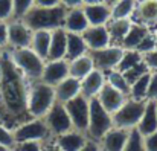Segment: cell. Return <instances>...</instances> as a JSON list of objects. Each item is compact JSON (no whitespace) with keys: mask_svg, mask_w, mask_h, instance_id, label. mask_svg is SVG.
Masks as SVG:
<instances>
[{"mask_svg":"<svg viewBox=\"0 0 157 151\" xmlns=\"http://www.w3.org/2000/svg\"><path fill=\"white\" fill-rule=\"evenodd\" d=\"M147 101L157 102V70L151 72L150 84H148V93H147Z\"/></svg>","mask_w":157,"mask_h":151,"instance_id":"cell-39","label":"cell"},{"mask_svg":"<svg viewBox=\"0 0 157 151\" xmlns=\"http://www.w3.org/2000/svg\"><path fill=\"white\" fill-rule=\"evenodd\" d=\"M63 28L67 32H73V34H82L89 28V21H87V17L84 14L82 6L81 8L67 9Z\"/></svg>","mask_w":157,"mask_h":151,"instance_id":"cell-20","label":"cell"},{"mask_svg":"<svg viewBox=\"0 0 157 151\" xmlns=\"http://www.w3.org/2000/svg\"><path fill=\"white\" fill-rule=\"evenodd\" d=\"M43 119H44L52 137H56L66 131L75 130L70 122V118L67 114V110H66L64 104H61V102H55Z\"/></svg>","mask_w":157,"mask_h":151,"instance_id":"cell-9","label":"cell"},{"mask_svg":"<svg viewBox=\"0 0 157 151\" xmlns=\"http://www.w3.org/2000/svg\"><path fill=\"white\" fill-rule=\"evenodd\" d=\"M55 99V89L43 81L29 83L28 90V111L31 118H44L51 110Z\"/></svg>","mask_w":157,"mask_h":151,"instance_id":"cell-3","label":"cell"},{"mask_svg":"<svg viewBox=\"0 0 157 151\" xmlns=\"http://www.w3.org/2000/svg\"><path fill=\"white\" fill-rule=\"evenodd\" d=\"M98 3H104V0H82V6H89V5H98Z\"/></svg>","mask_w":157,"mask_h":151,"instance_id":"cell-46","label":"cell"},{"mask_svg":"<svg viewBox=\"0 0 157 151\" xmlns=\"http://www.w3.org/2000/svg\"><path fill=\"white\" fill-rule=\"evenodd\" d=\"M105 83L108 86H111L113 89L119 90L121 93H124L125 96L130 95V83L128 79L125 78V75L119 70H108L105 72Z\"/></svg>","mask_w":157,"mask_h":151,"instance_id":"cell-30","label":"cell"},{"mask_svg":"<svg viewBox=\"0 0 157 151\" xmlns=\"http://www.w3.org/2000/svg\"><path fill=\"white\" fill-rule=\"evenodd\" d=\"M12 15H14L12 0H0V20L9 21L12 20Z\"/></svg>","mask_w":157,"mask_h":151,"instance_id":"cell-37","label":"cell"},{"mask_svg":"<svg viewBox=\"0 0 157 151\" xmlns=\"http://www.w3.org/2000/svg\"><path fill=\"white\" fill-rule=\"evenodd\" d=\"M117 2H119V0H104V3L107 5V6H110V8H111L113 5H116Z\"/></svg>","mask_w":157,"mask_h":151,"instance_id":"cell-48","label":"cell"},{"mask_svg":"<svg viewBox=\"0 0 157 151\" xmlns=\"http://www.w3.org/2000/svg\"><path fill=\"white\" fill-rule=\"evenodd\" d=\"M131 25H133V20H130V18H111L107 23V31L110 34L111 45L121 46L125 35L128 34Z\"/></svg>","mask_w":157,"mask_h":151,"instance_id":"cell-22","label":"cell"},{"mask_svg":"<svg viewBox=\"0 0 157 151\" xmlns=\"http://www.w3.org/2000/svg\"><path fill=\"white\" fill-rule=\"evenodd\" d=\"M113 128V118L111 114L99 104L96 98L90 99V113H89V125L86 136L92 141L99 142L108 130Z\"/></svg>","mask_w":157,"mask_h":151,"instance_id":"cell-5","label":"cell"},{"mask_svg":"<svg viewBox=\"0 0 157 151\" xmlns=\"http://www.w3.org/2000/svg\"><path fill=\"white\" fill-rule=\"evenodd\" d=\"M61 5H63L66 9L81 8V6H82V0H61Z\"/></svg>","mask_w":157,"mask_h":151,"instance_id":"cell-45","label":"cell"},{"mask_svg":"<svg viewBox=\"0 0 157 151\" xmlns=\"http://www.w3.org/2000/svg\"><path fill=\"white\" fill-rule=\"evenodd\" d=\"M0 145L2 147H6V148H14L15 145V141H14V134H12V130L8 128L6 125L0 124Z\"/></svg>","mask_w":157,"mask_h":151,"instance_id":"cell-36","label":"cell"},{"mask_svg":"<svg viewBox=\"0 0 157 151\" xmlns=\"http://www.w3.org/2000/svg\"><path fill=\"white\" fill-rule=\"evenodd\" d=\"M82 9L87 17L89 26H107V23L111 20V9L105 3L82 6Z\"/></svg>","mask_w":157,"mask_h":151,"instance_id":"cell-21","label":"cell"},{"mask_svg":"<svg viewBox=\"0 0 157 151\" xmlns=\"http://www.w3.org/2000/svg\"><path fill=\"white\" fill-rule=\"evenodd\" d=\"M67 76L70 75H69V61L66 58L64 60H49L44 64V70H43L40 81L55 87Z\"/></svg>","mask_w":157,"mask_h":151,"instance_id":"cell-12","label":"cell"},{"mask_svg":"<svg viewBox=\"0 0 157 151\" xmlns=\"http://www.w3.org/2000/svg\"><path fill=\"white\" fill-rule=\"evenodd\" d=\"M157 49V37L156 34H154V31H151L140 43H139V46L136 48V52H139L140 55H147V53H150V52H153V50Z\"/></svg>","mask_w":157,"mask_h":151,"instance_id":"cell-35","label":"cell"},{"mask_svg":"<svg viewBox=\"0 0 157 151\" xmlns=\"http://www.w3.org/2000/svg\"><path fill=\"white\" fill-rule=\"evenodd\" d=\"M79 151H101V147H99V144H98L96 141H92V139L87 137L84 147H82Z\"/></svg>","mask_w":157,"mask_h":151,"instance_id":"cell-43","label":"cell"},{"mask_svg":"<svg viewBox=\"0 0 157 151\" xmlns=\"http://www.w3.org/2000/svg\"><path fill=\"white\" fill-rule=\"evenodd\" d=\"M0 48L6 49L8 48V21L0 20Z\"/></svg>","mask_w":157,"mask_h":151,"instance_id":"cell-42","label":"cell"},{"mask_svg":"<svg viewBox=\"0 0 157 151\" xmlns=\"http://www.w3.org/2000/svg\"><path fill=\"white\" fill-rule=\"evenodd\" d=\"M67 114L70 118V122L75 130L86 133L89 125V113H90V99H87L82 95H78L76 98L67 101L64 104Z\"/></svg>","mask_w":157,"mask_h":151,"instance_id":"cell-8","label":"cell"},{"mask_svg":"<svg viewBox=\"0 0 157 151\" xmlns=\"http://www.w3.org/2000/svg\"><path fill=\"white\" fill-rule=\"evenodd\" d=\"M12 134H14L15 144H18V142H29V141L48 144L49 139L52 137V134H51L44 119H41V118H31V119L21 122L20 125H17L12 130Z\"/></svg>","mask_w":157,"mask_h":151,"instance_id":"cell-6","label":"cell"},{"mask_svg":"<svg viewBox=\"0 0 157 151\" xmlns=\"http://www.w3.org/2000/svg\"><path fill=\"white\" fill-rule=\"evenodd\" d=\"M61 5V0H35V6H41V8H52Z\"/></svg>","mask_w":157,"mask_h":151,"instance_id":"cell-44","label":"cell"},{"mask_svg":"<svg viewBox=\"0 0 157 151\" xmlns=\"http://www.w3.org/2000/svg\"><path fill=\"white\" fill-rule=\"evenodd\" d=\"M67 52V31L64 28L52 31L51 48H49V60H64Z\"/></svg>","mask_w":157,"mask_h":151,"instance_id":"cell-23","label":"cell"},{"mask_svg":"<svg viewBox=\"0 0 157 151\" xmlns=\"http://www.w3.org/2000/svg\"><path fill=\"white\" fill-rule=\"evenodd\" d=\"M92 70H95V64H93L90 53L81 55V56L69 61V75L79 81L84 79Z\"/></svg>","mask_w":157,"mask_h":151,"instance_id":"cell-24","label":"cell"},{"mask_svg":"<svg viewBox=\"0 0 157 151\" xmlns=\"http://www.w3.org/2000/svg\"><path fill=\"white\" fill-rule=\"evenodd\" d=\"M43 151H61V150H59L55 144H52V145H51V144H48L46 147H43Z\"/></svg>","mask_w":157,"mask_h":151,"instance_id":"cell-47","label":"cell"},{"mask_svg":"<svg viewBox=\"0 0 157 151\" xmlns=\"http://www.w3.org/2000/svg\"><path fill=\"white\" fill-rule=\"evenodd\" d=\"M156 111H157V102H156Z\"/></svg>","mask_w":157,"mask_h":151,"instance_id":"cell-52","label":"cell"},{"mask_svg":"<svg viewBox=\"0 0 157 151\" xmlns=\"http://www.w3.org/2000/svg\"><path fill=\"white\" fill-rule=\"evenodd\" d=\"M142 136H147L150 133H154L157 130V111H156V102L154 101H147L145 111L140 118V122L136 128Z\"/></svg>","mask_w":157,"mask_h":151,"instance_id":"cell-26","label":"cell"},{"mask_svg":"<svg viewBox=\"0 0 157 151\" xmlns=\"http://www.w3.org/2000/svg\"><path fill=\"white\" fill-rule=\"evenodd\" d=\"M51 37H52V31H32L31 49L38 56H41L44 61H48V56H49Z\"/></svg>","mask_w":157,"mask_h":151,"instance_id":"cell-27","label":"cell"},{"mask_svg":"<svg viewBox=\"0 0 157 151\" xmlns=\"http://www.w3.org/2000/svg\"><path fill=\"white\" fill-rule=\"evenodd\" d=\"M0 151H11V148H6V147H2L0 145Z\"/></svg>","mask_w":157,"mask_h":151,"instance_id":"cell-49","label":"cell"},{"mask_svg":"<svg viewBox=\"0 0 157 151\" xmlns=\"http://www.w3.org/2000/svg\"><path fill=\"white\" fill-rule=\"evenodd\" d=\"M127 98H128V96H125V95L121 93L119 90L113 89V87L108 86L107 83L104 84V87L101 89V92H99L98 96H96V99L99 101V104L104 107L110 114H113L116 110H119V108L122 107V104L127 101Z\"/></svg>","mask_w":157,"mask_h":151,"instance_id":"cell-15","label":"cell"},{"mask_svg":"<svg viewBox=\"0 0 157 151\" xmlns=\"http://www.w3.org/2000/svg\"><path fill=\"white\" fill-rule=\"evenodd\" d=\"M81 35H82V38H84L87 48H89V52L104 49V48L111 45L107 26H89Z\"/></svg>","mask_w":157,"mask_h":151,"instance_id":"cell-14","label":"cell"},{"mask_svg":"<svg viewBox=\"0 0 157 151\" xmlns=\"http://www.w3.org/2000/svg\"><path fill=\"white\" fill-rule=\"evenodd\" d=\"M154 34H156V37H157V25H156V31H154Z\"/></svg>","mask_w":157,"mask_h":151,"instance_id":"cell-50","label":"cell"},{"mask_svg":"<svg viewBox=\"0 0 157 151\" xmlns=\"http://www.w3.org/2000/svg\"><path fill=\"white\" fill-rule=\"evenodd\" d=\"M86 141H87L86 133H81L78 130H70L56 136L53 144L61 151H79L84 147Z\"/></svg>","mask_w":157,"mask_h":151,"instance_id":"cell-17","label":"cell"},{"mask_svg":"<svg viewBox=\"0 0 157 151\" xmlns=\"http://www.w3.org/2000/svg\"><path fill=\"white\" fill-rule=\"evenodd\" d=\"M53 89H55V99H56V102L66 104L67 101L73 99L78 95H81V81L73 78V76H67L59 84H56Z\"/></svg>","mask_w":157,"mask_h":151,"instance_id":"cell-18","label":"cell"},{"mask_svg":"<svg viewBox=\"0 0 157 151\" xmlns=\"http://www.w3.org/2000/svg\"><path fill=\"white\" fill-rule=\"evenodd\" d=\"M145 105H147V101H137L127 98V101L122 104V107L111 114L113 127L125 128V130L137 128V125L140 122V118L145 111Z\"/></svg>","mask_w":157,"mask_h":151,"instance_id":"cell-7","label":"cell"},{"mask_svg":"<svg viewBox=\"0 0 157 151\" xmlns=\"http://www.w3.org/2000/svg\"><path fill=\"white\" fill-rule=\"evenodd\" d=\"M142 61H144V55H140L139 52H136V50H125L116 70H119V72L124 73V72H127V70L136 67V66L140 64Z\"/></svg>","mask_w":157,"mask_h":151,"instance_id":"cell-32","label":"cell"},{"mask_svg":"<svg viewBox=\"0 0 157 151\" xmlns=\"http://www.w3.org/2000/svg\"><path fill=\"white\" fill-rule=\"evenodd\" d=\"M3 50H5V49H2V48H0V55H2V52H3Z\"/></svg>","mask_w":157,"mask_h":151,"instance_id":"cell-51","label":"cell"},{"mask_svg":"<svg viewBox=\"0 0 157 151\" xmlns=\"http://www.w3.org/2000/svg\"><path fill=\"white\" fill-rule=\"evenodd\" d=\"M144 63L147 64V67L153 72V70H157V49L144 55Z\"/></svg>","mask_w":157,"mask_h":151,"instance_id":"cell-41","label":"cell"},{"mask_svg":"<svg viewBox=\"0 0 157 151\" xmlns=\"http://www.w3.org/2000/svg\"><path fill=\"white\" fill-rule=\"evenodd\" d=\"M89 53V48L82 38L81 34H73V32H67V52H66V60H75L81 55Z\"/></svg>","mask_w":157,"mask_h":151,"instance_id":"cell-28","label":"cell"},{"mask_svg":"<svg viewBox=\"0 0 157 151\" xmlns=\"http://www.w3.org/2000/svg\"><path fill=\"white\" fill-rule=\"evenodd\" d=\"M12 6H14V15H12V18L21 20L35 6V0H12Z\"/></svg>","mask_w":157,"mask_h":151,"instance_id":"cell-34","label":"cell"},{"mask_svg":"<svg viewBox=\"0 0 157 151\" xmlns=\"http://www.w3.org/2000/svg\"><path fill=\"white\" fill-rule=\"evenodd\" d=\"M124 151H145L144 136H142L136 128H133V130L130 131V136H128V141H127V144H125Z\"/></svg>","mask_w":157,"mask_h":151,"instance_id":"cell-33","label":"cell"},{"mask_svg":"<svg viewBox=\"0 0 157 151\" xmlns=\"http://www.w3.org/2000/svg\"><path fill=\"white\" fill-rule=\"evenodd\" d=\"M32 31L21 20H9L8 21V48L6 49H23L31 48Z\"/></svg>","mask_w":157,"mask_h":151,"instance_id":"cell-11","label":"cell"},{"mask_svg":"<svg viewBox=\"0 0 157 151\" xmlns=\"http://www.w3.org/2000/svg\"><path fill=\"white\" fill-rule=\"evenodd\" d=\"M136 6H137V0H119L116 5H113L110 8L111 18H130V20H133Z\"/></svg>","mask_w":157,"mask_h":151,"instance_id":"cell-31","label":"cell"},{"mask_svg":"<svg viewBox=\"0 0 157 151\" xmlns=\"http://www.w3.org/2000/svg\"><path fill=\"white\" fill-rule=\"evenodd\" d=\"M150 76H151V72H147L142 76H139L136 81H133L131 86H130V95H128V98L137 99V101H147Z\"/></svg>","mask_w":157,"mask_h":151,"instance_id":"cell-29","label":"cell"},{"mask_svg":"<svg viewBox=\"0 0 157 151\" xmlns=\"http://www.w3.org/2000/svg\"><path fill=\"white\" fill-rule=\"evenodd\" d=\"M150 32H151V29H150L148 26H145V25H142V23L133 21V25H131L128 34L125 35V38H124L121 48H124L125 50H134L139 46V43H140Z\"/></svg>","mask_w":157,"mask_h":151,"instance_id":"cell-25","label":"cell"},{"mask_svg":"<svg viewBox=\"0 0 157 151\" xmlns=\"http://www.w3.org/2000/svg\"><path fill=\"white\" fill-rule=\"evenodd\" d=\"M11 151H12V150H11Z\"/></svg>","mask_w":157,"mask_h":151,"instance_id":"cell-53","label":"cell"},{"mask_svg":"<svg viewBox=\"0 0 157 151\" xmlns=\"http://www.w3.org/2000/svg\"><path fill=\"white\" fill-rule=\"evenodd\" d=\"M144 145L145 151H157V130L154 133L144 136Z\"/></svg>","mask_w":157,"mask_h":151,"instance_id":"cell-40","label":"cell"},{"mask_svg":"<svg viewBox=\"0 0 157 151\" xmlns=\"http://www.w3.org/2000/svg\"><path fill=\"white\" fill-rule=\"evenodd\" d=\"M44 144L41 142H35V141H29V142H18L14 145L12 151H43Z\"/></svg>","mask_w":157,"mask_h":151,"instance_id":"cell-38","label":"cell"},{"mask_svg":"<svg viewBox=\"0 0 157 151\" xmlns=\"http://www.w3.org/2000/svg\"><path fill=\"white\" fill-rule=\"evenodd\" d=\"M29 81L12 63L8 49L0 55V124L14 130L31 119L28 111Z\"/></svg>","mask_w":157,"mask_h":151,"instance_id":"cell-1","label":"cell"},{"mask_svg":"<svg viewBox=\"0 0 157 151\" xmlns=\"http://www.w3.org/2000/svg\"><path fill=\"white\" fill-rule=\"evenodd\" d=\"M8 52H9V56H11L12 63L15 64V67L23 73V76L29 83L41 79L46 61L41 56H38L31 48L8 49Z\"/></svg>","mask_w":157,"mask_h":151,"instance_id":"cell-4","label":"cell"},{"mask_svg":"<svg viewBox=\"0 0 157 151\" xmlns=\"http://www.w3.org/2000/svg\"><path fill=\"white\" fill-rule=\"evenodd\" d=\"M130 131L131 130L117 128V127H113L111 130H108L98 142L101 147V151H124Z\"/></svg>","mask_w":157,"mask_h":151,"instance_id":"cell-13","label":"cell"},{"mask_svg":"<svg viewBox=\"0 0 157 151\" xmlns=\"http://www.w3.org/2000/svg\"><path fill=\"white\" fill-rule=\"evenodd\" d=\"M125 49L121 48V46H114V45H110L104 49L99 50H93V52H89L92 60H93V64H95V69L96 70H101V72H108V70H114L117 69L121 60H122V55H124Z\"/></svg>","mask_w":157,"mask_h":151,"instance_id":"cell-10","label":"cell"},{"mask_svg":"<svg viewBox=\"0 0 157 151\" xmlns=\"http://www.w3.org/2000/svg\"><path fill=\"white\" fill-rule=\"evenodd\" d=\"M105 84V73L101 70H92L84 79H81V95L87 99L96 98Z\"/></svg>","mask_w":157,"mask_h":151,"instance_id":"cell-19","label":"cell"},{"mask_svg":"<svg viewBox=\"0 0 157 151\" xmlns=\"http://www.w3.org/2000/svg\"><path fill=\"white\" fill-rule=\"evenodd\" d=\"M66 12H67V9L63 5L52 6V8L34 6L21 18V21L31 31H55V29L63 28Z\"/></svg>","mask_w":157,"mask_h":151,"instance_id":"cell-2","label":"cell"},{"mask_svg":"<svg viewBox=\"0 0 157 151\" xmlns=\"http://www.w3.org/2000/svg\"><path fill=\"white\" fill-rule=\"evenodd\" d=\"M133 21L142 23L148 28L157 25V0H137Z\"/></svg>","mask_w":157,"mask_h":151,"instance_id":"cell-16","label":"cell"}]
</instances>
